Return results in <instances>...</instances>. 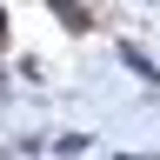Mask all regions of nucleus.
I'll use <instances>...</instances> for the list:
<instances>
[{
	"label": "nucleus",
	"instance_id": "f257e3e1",
	"mask_svg": "<svg viewBox=\"0 0 160 160\" xmlns=\"http://www.w3.org/2000/svg\"><path fill=\"white\" fill-rule=\"evenodd\" d=\"M0 33H7V27H0Z\"/></svg>",
	"mask_w": 160,
	"mask_h": 160
}]
</instances>
